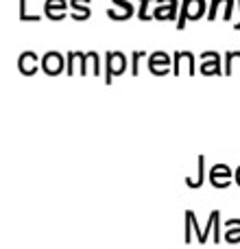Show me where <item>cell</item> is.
<instances>
[{"label":"cell","mask_w":240,"mask_h":249,"mask_svg":"<svg viewBox=\"0 0 240 249\" xmlns=\"http://www.w3.org/2000/svg\"><path fill=\"white\" fill-rule=\"evenodd\" d=\"M203 16H207L206 0H181L179 18H177V31H184L188 22H197Z\"/></svg>","instance_id":"6da1fadb"},{"label":"cell","mask_w":240,"mask_h":249,"mask_svg":"<svg viewBox=\"0 0 240 249\" xmlns=\"http://www.w3.org/2000/svg\"><path fill=\"white\" fill-rule=\"evenodd\" d=\"M129 66V59L124 53L120 51H109L105 55V83L112 86L114 83V77H122L124 70Z\"/></svg>","instance_id":"7a4b0ae2"},{"label":"cell","mask_w":240,"mask_h":249,"mask_svg":"<svg viewBox=\"0 0 240 249\" xmlns=\"http://www.w3.org/2000/svg\"><path fill=\"white\" fill-rule=\"evenodd\" d=\"M149 72L153 77H166L172 72V57L166 51H155L149 55Z\"/></svg>","instance_id":"3957f363"},{"label":"cell","mask_w":240,"mask_h":249,"mask_svg":"<svg viewBox=\"0 0 240 249\" xmlns=\"http://www.w3.org/2000/svg\"><path fill=\"white\" fill-rule=\"evenodd\" d=\"M179 0H155L153 4V20L159 22H175L179 18Z\"/></svg>","instance_id":"277c9868"},{"label":"cell","mask_w":240,"mask_h":249,"mask_svg":"<svg viewBox=\"0 0 240 249\" xmlns=\"http://www.w3.org/2000/svg\"><path fill=\"white\" fill-rule=\"evenodd\" d=\"M201 59V66H199V72L203 77H221L223 72V61H221V55L216 51H206L199 55Z\"/></svg>","instance_id":"5b68a950"},{"label":"cell","mask_w":240,"mask_h":249,"mask_svg":"<svg viewBox=\"0 0 240 249\" xmlns=\"http://www.w3.org/2000/svg\"><path fill=\"white\" fill-rule=\"evenodd\" d=\"M87 66H90V57H87V53L72 51V53L66 55V74H68V77H72V74L87 77Z\"/></svg>","instance_id":"8992f818"},{"label":"cell","mask_w":240,"mask_h":249,"mask_svg":"<svg viewBox=\"0 0 240 249\" xmlns=\"http://www.w3.org/2000/svg\"><path fill=\"white\" fill-rule=\"evenodd\" d=\"M42 70L46 77H59L61 72H66V57L57 51H48L42 57Z\"/></svg>","instance_id":"52a82bcc"},{"label":"cell","mask_w":240,"mask_h":249,"mask_svg":"<svg viewBox=\"0 0 240 249\" xmlns=\"http://www.w3.org/2000/svg\"><path fill=\"white\" fill-rule=\"evenodd\" d=\"M194 61H197V57H194L190 51H177L175 57H172V74L179 77V74L184 72V66H186V68H188V74L194 77V74H197V66H194Z\"/></svg>","instance_id":"ba28073f"},{"label":"cell","mask_w":240,"mask_h":249,"mask_svg":"<svg viewBox=\"0 0 240 249\" xmlns=\"http://www.w3.org/2000/svg\"><path fill=\"white\" fill-rule=\"evenodd\" d=\"M39 68H42V57H37V53L24 51L20 57H17V70H20V74H24V77L37 74Z\"/></svg>","instance_id":"9c48e42d"},{"label":"cell","mask_w":240,"mask_h":249,"mask_svg":"<svg viewBox=\"0 0 240 249\" xmlns=\"http://www.w3.org/2000/svg\"><path fill=\"white\" fill-rule=\"evenodd\" d=\"M232 177H234V173L227 164H214V166L210 168V184L219 190L229 188V186H232Z\"/></svg>","instance_id":"30bf717a"},{"label":"cell","mask_w":240,"mask_h":249,"mask_svg":"<svg viewBox=\"0 0 240 249\" xmlns=\"http://www.w3.org/2000/svg\"><path fill=\"white\" fill-rule=\"evenodd\" d=\"M114 7L107 9L109 20L114 22H127L129 18L136 16V7H133V0H112Z\"/></svg>","instance_id":"8fae6325"},{"label":"cell","mask_w":240,"mask_h":249,"mask_svg":"<svg viewBox=\"0 0 240 249\" xmlns=\"http://www.w3.org/2000/svg\"><path fill=\"white\" fill-rule=\"evenodd\" d=\"M70 4L66 0H46L44 2V16L52 22H61L66 16H68Z\"/></svg>","instance_id":"7c38bea8"},{"label":"cell","mask_w":240,"mask_h":249,"mask_svg":"<svg viewBox=\"0 0 240 249\" xmlns=\"http://www.w3.org/2000/svg\"><path fill=\"white\" fill-rule=\"evenodd\" d=\"M70 13H72V20L74 22L90 20V16H92L90 0H70Z\"/></svg>","instance_id":"4fadbf2b"},{"label":"cell","mask_w":240,"mask_h":249,"mask_svg":"<svg viewBox=\"0 0 240 249\" xmlns=\"http://www.w3.org/2000/svg\"><path fill=\"white\" fill-rule=\"evenodd\" d=\"M223 241L227 245H240V219H227L223 225Z\"/></svg>","instance_id":"5bb4252c"},{"label":"cell","mask_w":240,"mask_h":249,"mask_svg":"<svg viewBox=\"0 0 240 249\" xmlns=\"http://www.w3.org/2000/svg\"><path fill=\"white\" fill-rule=\"evenodd\" d=\"M223 72L225 77L240 74V51H229L223 57Z\"/></svg>","instance_id":"9a60e30c"},{"label":"cell","mask_w":240,"mask_h":249,"mask_svg":"<svg viewBox=\"0 0 240 249\" xmlns=\"http://www.w3.org/2000/svg\"><path fill=\"white\" fill-rule=\"evenodd\" d=\"M184 181L188 188H201L203 186V181H206V158L203 155L197 158V175H194V179L192 177H186Z\"/></svg>","instance_id":"2e32d148"},{"label":"cell","mask_w":240,"mask_h":249,"mask_svg":"<svg viewBox=\"0 0 240 249\" xmlns=\"http://www.w3.org/2000/svg\"><path fill=\"white\" fill-rule=\"evenodd\" d=\"M214 214V230H212V241L214 245H221L223 243V228H221V210H212Z\"/></svg>","instance_id":"e0dca14e"},{"label":"cell","mask_w":240,"mask_h":249,"mask_svg":"<svg viewBox=\"0 0 240 249\" xmlns=\"http://www.w3.org/2000/svg\"><path fill=\"white\" fill-rule=\"evenodd\" d=\"M151 4H155V0H140V9H137V18L142 22L153 20V11H151Z\"/></svg>","instance_id":"ac0fdd59"},{"label":"cell","mask_w":240,"mask_h":249,"mask_svg":"<svg viewBox=\"0 0 240 249\" xmlns=\"http://www.w3.org/2000/svg\"><path fill=\"white\" fill-rule=\"evenodd\" d=\"M236 2L238 0H223V4H221V18L225 22L234 20V7H236Z\"/></svg>","instance_id":"d6986e66"},{"label":"cell","mask_w":240,"mask_h":249,"mask_svg":"<svg viewBox=\"0 0 240 249\" xmlns=\"http://www.w3.org/2000/svg\"><path fill=\"white\" fill-rule=\"evenodd\" d=\"M146 53L144 51H133L131 53V77L140 74V59H144Z\"/></svg>","instance_id":"ffe728a7"},{"label":"cell","mask_w":240,"mask_h":249,"mask_svg":"<svg viewBox=\"0 0 240 249\" xmlns=\"http://www.w3.org/2000/svg\"><path fill=\"white\" fill-rule=\"evenodd\" d=\"M87 57H90L92 74H94V77H101V55L96 51H90V53H87Z\"/></svg>","instance_id":"44dd1931"},{"label":"cell","mask_w":240,"mask_h":249,"mask_svg":"<svg viewBox=\"0 0 240 249\" xmlns=\"http://www.w3.org/2000/svg\"><path fill=\"white\" fill-rule=\"evenodd\" d=\"M212 230H214V214L210 212V219H207L206 228H203L201 236H199V243H201V245H206V243H207V238H210V232H212Z\"/></svg>","instance_id":"7402d4cb"},{"label":"cell","mask_w":240,"mask_h":249,"mask_svg":"<svg viewBox=\"0 0 240 249\" xmlns=\"http://www.w3.org/2000/svg\"><path fill=\"white\" fill-rule=\"evenodd\" d=\"M221 4H223V0H210V7H207V20L210 22H214L216 18H219Z\"/></svg>","instance_id":"603a6c76"},{"label":"cell","mask_w":240,"mask_h":249,"mask_svg":"<svg viewBox=\"0 0 240 249\" xmlns=\"http://www.w3.org/2000/svg\"><path fill=\"white\" fill-rule=\"evenodd\" d=\"M20 20L22 22H39V16H29V13H26V0H20Z\"/></svg>","instance_id":"cb8c5ba5"},{"label":"cell","mask_w":240,"mask_h":249,"mask_svg":"<svg viewBox=\"0 0 240 249\" xmlns=\"http://www.w3.org/2000/svg\"><path fill=\"white\" fill-rule=\"evenodd\" d=\"M192 219H190V214H188V210H186V236H184V243L186 245H190L192 243Z\"/></svg>","instance_id":"d4e9b609"},{"label":"cell","mask_w":240,"mask_h":249,"mask_svg":"<svg viewBox=\"0 0 240 249\" xmlns=\"http://www.w3.org/2000/svg\"><path fill=\"white\" fill-rule=\"evenodd\" d=\"M234 29H236V31H240V0H238V20L234 22Z\"/></svg>","instance_id":"484cf974"},{"label":"cell","mask_w":240,"mask_h":249,"mask_svg":"<svg viewBox=\"0 0 240 249\" xmlns=\"http://www.w3.org/2000/svg\"><path fill=\"white\" fill-rule=\"evenodd\" d=\"M234 179H236V184L240 186V166L236 168V173H234Z\"/></svg>","instance_id":"4316f807"}]
</instances>
